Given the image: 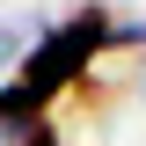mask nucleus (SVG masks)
Instances as JSON below:
<instances>
[{
    "mask_svg": "<svg viewBox=\"0 0 146 146\" xmlns=\"http://www.w3.org/2000/svg\"><path fill=\"white\" fill-rule=\"evenodd\" d=\"M110 29H117V15H110L102 0L73 7V15H66V22H51V29H36V44L22 51V66H15L22 95L51 117L58 95H73V88H80V80L110 58Z\"/></svg>",
    "mask_w": 146,
    "mask_h": 146,
    "instance_id": "1",
    "label": "nucleus"
},
{
    "mask_svg": "<svg viewBox=\"0 0 146 146\" xmlns=\"http://www.w3.org/2000/svg\"><path fill=\"white\" fill-rule=\"evenodd\" d=\"M36 124H44V110H36L29 95H22V80L7 73V80H0V131H7V139H29Z\"/></svg>",
    "mask_w": 146,
    "mask_h": 146,
    "instance_id": "2",
    "label": "nucleus"
},
{
    "mask_svg": "<svg viewBox=\"0 0 146 146\" xmlns=\"http://www.w3.org/2000/svg\"><path fill=\"white\" fill-rule=\"evenodd\" d=\"M29 44H36V36L22 29V22H0V66H7V73L22 66V51H29Z\"/></svg>",
    "mask_w": 146,
    "mask_h": 146,
    "instance_id": "3",
    "label": "nucleus"
},
{
    "mask_svg": "<svg viewBox=\"0 0 146 146\" xmlns=\"http://www.w3.org/2000/svg\"><path fill=\"white\" fill-rule=\"evenodd\" d=\"M15 146H66V139H58V131H51V117H44V124H36L29 139H15Z\"/></svg>",
    "mask_w": 146,
    "mask_h": 146,
    "instance_id": "4",
    "label": "nucleus"
}]
</instances>
